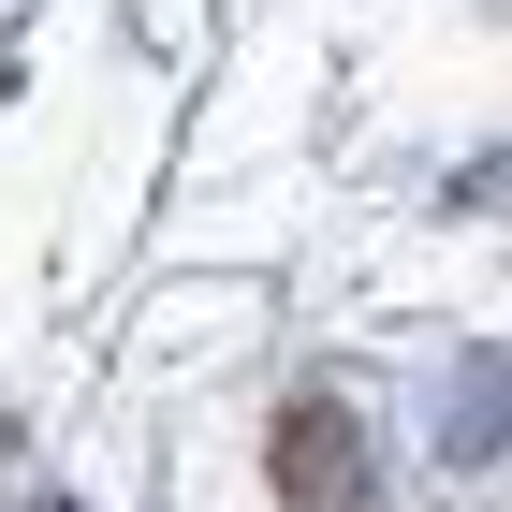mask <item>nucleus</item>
I'll use <instances>...</instances> for the list:
<instances>
[{
	"mask_svg": "<svg viewBox=\"0 0 512 512\" xmlns=\"http://www.w3.org/2000/svg\"><path fill=\"white\" fill-rule=\"evenodd\" d=\"M352 454H366V439H352V410H322V395L278 425V483H293L308 512H366V469H352Z\"/></svg>",
	"mask_w": 512,
	"mask_h": 512,
	"instance_id": "1",
	"label": "nucleus"
},
{
	"mask_svg": "<svg viewBox=\"0 0 512 512\" xmlns=\"http://www.w3.org/2000/svg\"><path fill=\"white\" fill-rule=\"evenodd\" d=\"M30 512H74V498H30Z\"/></svg>",
	"mask_w": 512,
	"mask_h": 512,
	"instance_id": "2",
	"label": "nucleus"
}]
</instances>
